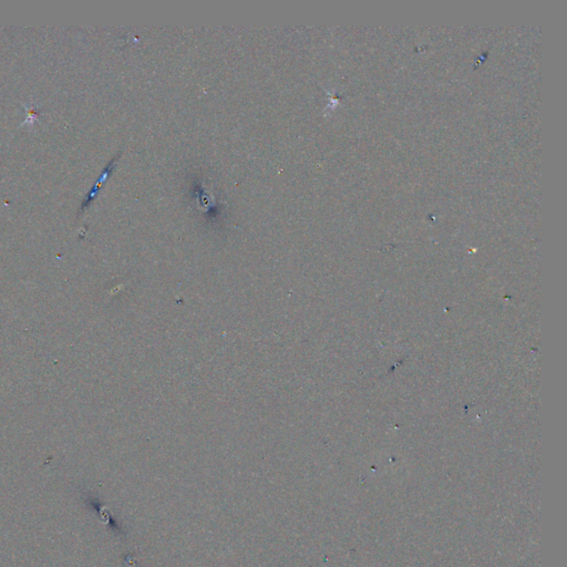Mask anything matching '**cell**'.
<instances>
[{
  "label": "cell",
  "mask_w": 567,
  "mask_h": 567,
  "mask_svg": "<svg viewBox=\"0 0 567 567\" xmlns=\"http://www.w3.org/2000/svg\"><path fill=\"white\" fill-rule=\"evenodd\" d=\"M113 162H114V161H112V163H113ZM112 163H110V164H109V166H108V168H105V170H104L103 174H102V175H101V178L99 179V181H98V183H97L96 185H94V187L92 188V191L90 192V194H88V196H86V199H85V201H84V203H83V206H82V208H83V207H85V206H86V205H88V204H89V203H90V202L92 201V199L94 198V196H96V194H97V192H98V190H99V187H100V185H101V184H102V183H103V182H104V181H105V180L108 179V176H109V173H110V170H111L110 168H112Z\"/></svg>",
  "instance_id": "1"
}]
</instances>
